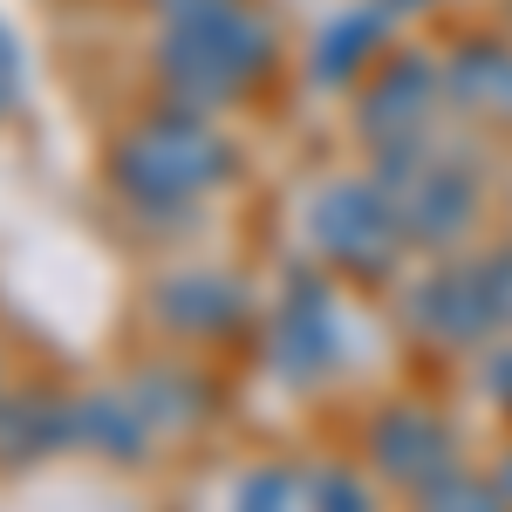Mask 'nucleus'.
<instances>
[{
  "label": "nucleus",
  "mask_w": 512,
  "mask_h": 512,
  "mask_svg": "<svg viewBox=\"0 0 512 512\" xmlns=\"http://www.w3.org/2000/svg\"><path fill=\"white\" fill-rule=\"evenodd\" d=\"M267 62H274V21L246 0H219L205 14L164 21L158 41V76L171 89V103H185V110L239 96Z\"/></svg>",
  "instance_id": "1"
},
{
  "label": "nucleus",
  "mask_w": 512,
  "mask_h": 512,
  "mask_svg": "<svg viewBox=\"0 0 512 512\" xmlns=\"http://www.w3.org/2000/svg\"><path fill=\"white\" fill-rule=\"evenodd\" d=\"M110 178H117V192L130 198V205L171 212V205L205 198L219 178H233V151H226L219 130H205V123L178 103V110L137 117L123 130L117 151H110Z\"/></svg>",
  "instance_id": "2"
},
{
  "label": "nucleus",
  "mask_w": 512,
  "mask_h": 512,
  "mask_svg": "<svg viewBox=\"0 0 512 512\" xmlns=\"http://www.w3.org/2000/svg\"><path fill=\"white\" fill-rule=\"evenodd\" d=\"M376 185H390L396 212H403V233L417 246H458L478 219V158L465 144H437L424 130L376 144Z\"/></svg>",
  "instance_id": "3"
},
{
  "label": "nucleus",
  "mask_w": 512,
  "mask_h": 512,
  "mask_svg": "<svg viewBox=\"0 0 512 512\" xmlns=\"http://www.w3.org/2000/svg\"><path fill=\"white\" fill-rule=\"evenodd\" d=\"M403 212H396L390 185L376 178H342L315 198V246L342 267V274L383 280L396 267V246H403Z\"/></svg>",
  "instance_id": "4"
},
{
  "label": "nucleus",
  "mask_w": 512,
  "mask_h": 512,
  "mask_svg": "<svg viewBox=\"0 0 512 512\" xmlns=\"http://www.w3.org/2000/svg\"><path fill=\"white\" fill-rule=\"evenodd\" d=\"M512 315V246L485 260H451L410 294V321L437 342H478Z\"/></svg>",
  "instance_id": "5"
},
{
  "label": "nucleus",
  "mask_w": 512,
  "mask_h": 512,
  "mask_svg": "<svg viewBox=\"0 0 512 512\" xmlns=\"http://www.w3.org/2000/svg\"><path fill=\"white\" fill-rule=\"evenodd\" d=\"M369 458H376L383 478L410 485V492H431V485H444V478L458 472V444H451V431L437 424L431 410H410V403H396V410L376 417Z\"/></svg>",
  "instance_id": "6"
},
{
  "label": "nucleus",
  "mask_w": 512,
  "mask_h": 512,
  "mask_svg": "<svg viewBox=\"0 0 512 512\" xmlns=\"http://www.w3.org/2000/svg\"><path fill=\"white\" fill-rule=\"evenodd\" d=\"M437 96H444V62H424V55H396L383 76L362 89V103H355V130L369 137V144H390V137H410V130H424L437 110Z\"/></svg>",
  "instance_id": "7"
},
{
  "label": "nucleus",
  "mask_w": 512,
  "mask_h": 512,
  "mask_svg": "<svg viewBox=\"0 0 512 512\" xmlns=\"http://www.w3.org/2000/svg\"><path fill=\"white\" fill-rule=\"evenodd\" d=\"M328 362H335V308H328V294H321L315 280L301 274L287 287L280 315H274V369H287V376H321Z\"/></svg>",
  "instance_id": "8"
},
{
  "label": "nucleus",
  "mask_w": 512,
  "mask_h": 512,
  "mask_svg": "<svg viewBox=\"0 0 512 512\" xmlns=\"http://www.w3.org/2000/svg\"><path fill=\"white\" fill-rule=\"evenodd\" d=\"M444 96L478 117H512V48L499 41H458L444 55Z\"/></svg>",
  "instance_id": "9"
},
{
  "label": "nucleus",
  "mask_w": 512,
  "mask_h": 512,
  "mask_svg": "<svg viewBox=\"0 0 512 512\" xmlns=\"http://www.w3.org/2000/svg\"><path fill=\"white\" fill-rule=\"evenodd\" d=\"M239 308H246V294L226 274H178L158 287V315L185 335H219L239 321Z\"/></svg>",
  "instance_id": "10"
},
{
  "label": "nucleus",
  "mask_w": 512,
  "mask_h": 512,
  "mask_svg": "<svg viewBox=\"0 0 512 512\" xmlns=\"http://www.w3.org/2000/svg\"><path fill=\"white\" fill-rule=\"evenodd\" d=\"M62 437H76V403H55L41 390H21L0 403V458H41Z\"/></svg>",
  "instance_id": "11"
},
{
  "label": "nucleus",
  "mask_w": 512,
  "mask_h": 512,
  "mask_svg": "<svg viewBox=\"0 0 512 512\" xmlns=\"http://www.w3.org/2000/svg\"><path fill=\"white\" fill-rule=\"evenodd\" d=\"M383 21H390V7H362V14L328 21L321 41H315V76L321 82H355V69L383 48Z\"/></svg>",
  "instance_id": "12"
},
{
  "label": "nucleus",
  "mask_w": 512,
  "mask_h": 512,
  "mask_svg": "<svg viewBox=\"0 0 512 512\" xmlns=\"http://www.w3.org/2000/svg\"><path fill=\"white\" fill-rule=\"evenodd\" d=\"M76 437L96 444V451L137 458L144 437H151V417L137 410V396H89V403H76Z\"/></svg>",
  "instance_id": "13"
},
{
  "label": "nucleus",
  "mask_w": 512,
  "mask_h": 512,
  "mask_svg": "<svg viewBox=\"0 0 512 512\" xmlns=\"http://www.w3.org/2000/svg\"><path fill=\"white\" fill-rule=\"evenodd\" d=\"M417 512H506V485H499V478H465V472H451L444 485L417 492Z\"/></svg>",
  "instance_id": "14"
},
{
  "label": "nucleus",
  "mask_w": 512,
  "mask_h": 512,
  "mask_svg": "<svg viewBox=\"0 0 512 512\" xmlns=\"http://www.w3.org/2000/svg\"><path fill=\"white\" fill-rule=\"evenodd\" d=\"M233 512H301V485L280 472V465H267V472H253L233 492Z\"/></svg>",
  "instance_id": "15"
},
{
  "label": "nucleus",
  "mask_w": 512,
  "mask_h": 512,
  "mask_svg": "<svg viewBox=\"0 0 512 512\" xmlns=\"http://www.w3.org/2000/svg\"><path fill=\"white\" fill-rule=\"evenodd\" d=\"M308 506L315 512H369V492H362L349 472H321L315 485H308Z\"/></svg>",
  "instance_id": "16"
},
{
  "label": "nucleus",
  "mask_w": 512,
  "mask_h": 512,
  "mask_svg": "<svg viewBox=\"0 0 512 512\" xmlns=\"http://www.w3.org/2000/svg\"><path fill=\"white\" fill-rule=\"evenodd\" d=\"M14 103V41H7V28H0V110Z\"/></svg>",
  "instance_id": "17"
},
{
  "label": "nucleus",
  "mask_w": 512,
  "mask_h": 512,
  "mask_svg": "<svg viewBox=\"0 0 512 512\" xmlns=\"http://www.w3.org/2000/svg\"><path fill=\"white\" fill-rule=\"evenodd\" d=\"M205 7H219V0H158L164 21H185V14H205Z\"/></svg>",
  "instance_id": "18"
},
{
  "label": "nucleus",
  "mask_w": 512,
  "mask_h": 512,
  "mask_svg": "<svg viewBox=\"0 0 512 512\" xmlns=\"http://www.w3.org/2000/svg\"><path fill=\"white\" fill-rule=\"evenodd\" d=\"M499 485H506V499H512V458H506V465H499Z\"/></svg>",
  "instance_id": "19"
},
{
  "label": "nucleus",
  "mask_w": 512,
  "mask_h": 512,
  "mask_svg": "<svg viewBox=\"0 0 512 512\" xmlns=\"http://www.w3.org/2000/svg\"><path fill=\"white\" fill-rule=\"evenodd\" d=\"M383 7H410V0H383Z\"/></svg>",
  "instance_id": "20"
}]
</instances>
